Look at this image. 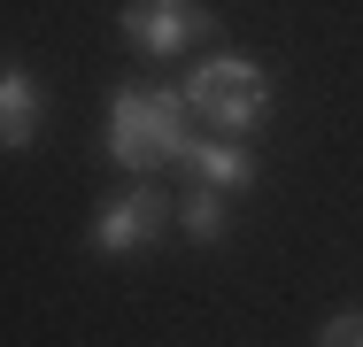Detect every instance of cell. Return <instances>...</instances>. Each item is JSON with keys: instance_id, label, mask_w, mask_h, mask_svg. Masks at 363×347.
<instances>
[{"instance_id": "6da1fadb", "label": "cell", "mask_w": 363, "mask_h": 347, "mask_svg": "<svg viewBox=\"0 0 363 347\" xmlns=\"http://www.w3.org/2000/svg\"><path fill=\"white\" fill-rule=\"evenodd\" d=\"M108 162L116 170H162V162H186V147H194V108H186V85H116L108 93Z\"/></svg>"}, {"instance_id": "7a4b0ae2", "label": "cell", "mask_w": 363, "mask_h": 347, "mask_svg": "<svg viewBox=\"0 0 363 347\" xmlns=\"http://www.w3.org/2000/svg\"><path fill=\"white\" fill-rule=\"evenodd\" d=\"M186 108H194V124H217V132L247 139L271 116V77H263V62H247V55H209V62H194V77H186Z\"/></svg>"}, {"instance_id": "3957f363", "label": "cell", "mask_w": 363, "mask_h": 347, "mask_svg": "<svg viewBox=\"0 0 363 347\" xmlns=\"http://www.w3.org/2000/svg\"><path fill=\"white\" fill-rule=\"evenodd\" d=\"M162 232H170V193H162V186L116 193V201L93 216V255L132 263V255H147V247H162Z\"/></svg>"}, {"instance_id": "277c9868", "label": "cell", "mask_w": 363, "mask_h": 347, "mask_svg": "<svg viewBox=\"0 0 363 347\" xmlns=\"http://www.w3.org/2000/svg\"><path fill=\"white\" fill-rule=\"evenodd\" d=\"M209 31H217V8H201V0H132L124 8V39L155 62H170L178 47H194Z\"/></svg>"}, {"instance_id": "5b68a950", "label": "cell", "mask_w": 363, "mask_h": 347, "mask_svg": "<svg viewBox=\"0 0 363 347\" xmlns=\"http://www.w3.org/2000/svg\"><path fill=\"white\" fill-rule=\"evenodd\" d=\"M47 124V85L23 62H0V154H23Z\"/></svg>"}, {"instance_id": "8992f818", "label": "cell", "mask_w": 363, "mask_h": 347, "mask_svg": "<svg viewBox=\"0 0 363 347\" xmlns=\"http://www.w3.org/2000/svg\"><path fill=\"white\" fill-rule=\"evenodd\" d=\"M186 162H194V178L217 186V193H247V186H255V154H247V139H232V132H217V139L194 132Z\"/></svg>"}, {"instance_id": "52a82bcc", "label": "cell", "mask_w": 363, "mask_h": 347, "mask_svg": "<svg viewBox=\"0 0 363 347\" xmlns=\"http://www.w3.org/2000/svg\"><path fill=\"white\" fill-rule=\"evenodd\" d=\"M178 224H186V239H201V247H217V239H224V193H217V186H201V193H186V208H178Z\"/></svg>"}, {"instance_id": "ba28073f", "label": "cell", "mask_w": 363, "mask_h": 347, "mask_svg": "<svg viewBox=\"0 0 363 347\" xmlns=\"http://www.w3.org/2000/svg\"><path fill=\"white\" fill-rule=\"evenodd\" d=\"M317 347H363V309H340L333 324H325V340Z\"/></svg>"}]
</instances>
